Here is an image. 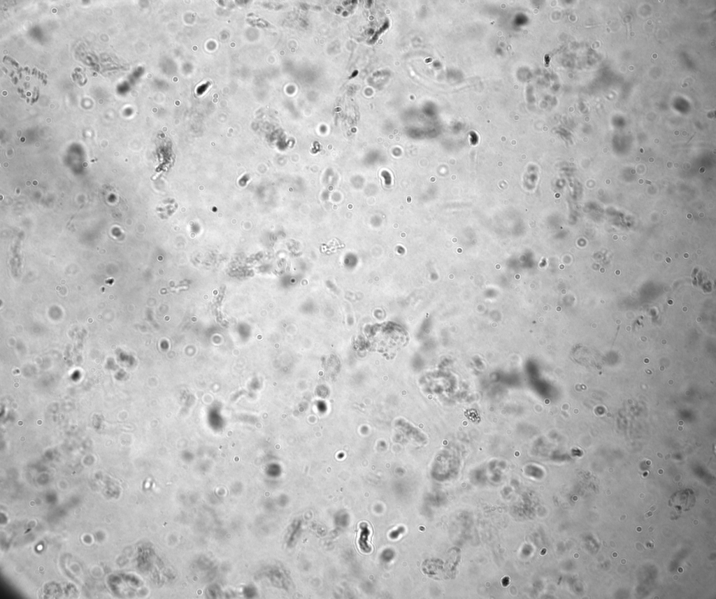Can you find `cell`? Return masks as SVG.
I'll return each mask as SVG.
<instances>
[{
    "label": "cell",
    "mask_w": 716,
    "mask_h": 599,
    "mask_svg": "<svg viewBox=\"0 0 716 599\" xmlns=\"http://www.w3.org/2000/svg\"><path fill=\"white\" fill-rule=\"evenodd\" d=\"M406 339L402 329L385 324L376 329L371 340L375 349L393 352L401 347Z\"/></svg>",
    "instance_id": "6da1fadb"
}]
</instances>
